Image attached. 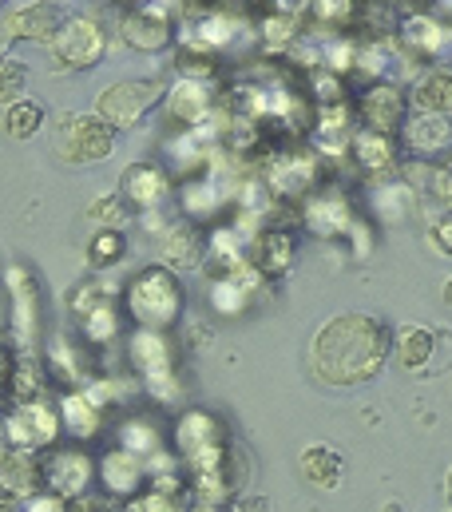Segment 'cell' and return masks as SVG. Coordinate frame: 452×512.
Here are the masks:
<instances>
[{
  "label": "cell",
  "instance_id": "obj_16",
  "mask_svg": "<svg viewBox=\"0 0 452 512\" xmlns=\"http://www.w3.org/2000/svg\"><path fill=\"white\" fill-rule=\"evenodd\" d=\"M119 195L135 211H159L167 203V195H171V179H167V171L159 163H135V167L123 171Z\"/></svg>",
  "mask_w": 452,
  "mask_h": 512
},
{
  "label": "cell",
  "instance_id": "obj_24",
  "mask_svg": "<svg viewBox=\"0 0 452 512\" xmlns=\"http://www.w3.org/2000/svg\"><path fill=\"white\" fill-rule=\"evenodd\" d=\"M36 485H40V465H36V453H20V449H8L0 457V497H36Z\"/></svg>",
  "mask_w": 452,
  "mask_h": 512
},
{
  "label": "cell",
  "instance_id": "obj_33",
  "mask_svg": "<svg viewBox=\"0 0 452 512\" xmlns=\"http://www.w3.org/2000/svg\"><path fill=\"white\" fill-rule=\"evenodd\" d=\"M175 64H179L183 80H203V84H207V80L215 76V68H219L215 52L195 48V44H187V40H179V56H175Z\"/></svg>",
  "mask_w": 452,
  "mask_h": 512
},
{
  "label": "cell",
  "instance_id": "obj_8",
  "mask_svg": "<svg viewBox=\"0 0 452 512\" xmlns=\"http://www.w3.org/2000/svg\"><path fill=\"white\" fill-rule=\"evenodd\" d=\"M119 36L135 52H163L175 44V16L159 4H135L119 16Z\"/></svg>",
  "mask_w": 452,
  "mask_h": 512
},
{
  "label": "cell",
  "instance_id": "obj_5",
  "mask_svg": "<svg viewBox=\"0 0 452 512\" xmlns=\"http://www.w3.org/2000/svg\"><path fill=\"white\" fill-rule=\"evenodd\" d=\"M104 52H108V32L92 16H68L52 36V64L60 72H88L104 60Z\"/></svg>",
  "mask_w": 452,
  "mask_h": 512
},
{
  "label": "cell",
  "instance_id": "obj_39",
  "mask_svg": "<svg viewBox=\"0 0 452 512\" xmlns=\"http://www.w3.org/2000/svg\"><path fill=\"white\" fill-rule=\"evenodd\" d=\"M24 512H64V501L52 497V493L48 497H28V509Z\"/></svg>",
  "mask_w": 452,
  "mask_h": 512
},
{
  "label": "cell",
  "instance_id": "obj_3",
  "mask_svg": "<svg viewBox=\"0 0 452 512\" xmlns=\"http://www.w3.org/2000/svg\"><path fill=\"white\" fill-rule=\"evenodd\" d=\"M52 151L68 167H96L115 151V128L104 124L96 112H68L56 120Z\"/></svg>",
  "mask_w": 452,
  "mask_h": 512
},
{
  "label": "cell",
  "instance_id": "obj_6",
  "mask_svg": "<svg viewBox=\"0 0 452 512\" xmlns=\"http://www.w3.org/2000/svg\"><path fill=\"white\" fill-rule=\"evenodd\" d=\"M175 445H179L183 457L195 461L199 473L215 469L226 453L234 449V445L226 441L223 421H219L215 413H203V409H191V413L179 417V425H175Z\"/></svg>",
  "mask_w": 452,
  "mask_h": 512
},
{
  "label": "cell",
  "instance_id": "obj_20",
  "mask_svg": "<svg viewBox=\"0 0 452 512\" xmlns=\"http://www.w3.org/2000/svg\"><path fill=\"white\" fill-rule=\"evenodd\" d=\"M409 104L421 112V116H452V68L437 64L429 72H421L413 80V92H409Z\"/></svg>",
  "mask_w": 452,
  "mask_h": 512
},
{
  "label": "cell",
  "instance_id": "obj_50",
  "mask_svg": "<svg viewBox=\"0 0 452 512\" xmlns=\"http://www.w3.org/2000/svg\"><path fill=\"white\" fill-rule=\"evenodd\" d=\"M234 4H250V0H234Z\"/></svg>",
  "mask_w": 452,
  "mask_h": 512
},
{
  "label": "cell",
  "instance_id": "obj_48",
  "mask_svg": "<svg viewBox=\"0 0 452 512\" xmlns=\"http://www.w3.org/2000/svg\"><path fill=\"white\" fill-rule=\"evenodd\" d=\"M385 512H401V509H397V505H385Z\"/></svg>",
  "mask_w": 452,
  "mask_h": 512
},
{
  "label": "cell",
  "instance_id": "obj_46",
  "mask_svg": "<svg viewBox=\"0 0 452 512\" xmlns=\"http://www.w3.org/2000/svg\"><path fill=\"white\" fill-rule=\"evenodd\" d=\"M381 4H389V8H393V4H413V0H381Z\"/></svg>",
  "mask_w": 452,
  "mask_h": 512
},
{
  "label": "cell",
  "instance_id": "obj_30",
  "mask_svg": "<svg viewBox=\"0 0 452 512\" xmlns=\"http://www.w3.org/2000/svg\"><path fill=\"white\" fill-rule=\"evenodd\" d=\"M258 36H262V44L270 52H282V48L294 52V44L302 40V20L298 16H286V12H266L262 24H258Z\"/></svg>",
  "mask_w": 452,
  "mask_h": 512
},
{
  "label": "cell",
  "instance_id": "obj_2",
  "mask_svg": "<svg viewBox=\"0 0 452 512\" xmlns=\"http://www.w3.org/2000/svg\"><path fill=\"white\" fill-rule=\"evenodd\" d=\"M127 310L139 322V330H171L183 314V282L175 270L159 266H143L131 282H127Z\"/></svg>",
  "mask_w": 452,
  "mask_h": 512
},
{
  "label": "cell",
  "instance_id": "obj_26",
  "mask_svg": "<svg viewBox=\"0 0 452 512\" xmlns=\"http://www.w3.org/2000/svg\"><path fill=\"white\" fill-rule=\"evenodd\" d=\"M100 477H104V485L119 493V497H131L135 489H139V481H143V461H139V453H131V449H112L104 461H100Z\"/></svg>",
  "mask_w": 452,
  "mask_h": 512
},
{
  "label": "cell",
  "instance_id": "obj_27",
  "mask_svg": "<svg viewBox=\"0 0 452 512\" xmlns=\"http://www.w3.org/2000/svg\"><path fill=\"white\" fill-rule=\"evenodd\" d=\"M60 417H64V425H68V433L72 437H96L100 433V425H104V409L80 389V393H68L64 401H60Z\"/></svg>",
  "mask_w": 452,
  "mask_h": 512
},
{
  "label": "cell",
  "instance_id": "obj_14",
  "mask_svg": "<svg viewBox=\"0 0 452 512\" xmlns=\"http://www.w3.org/2000/svg\"><path fill=\"white\" fill-rule=\"evenodd\" d=\"M397 44L413 60H441L452 48V32L433 12H405L397 24Z\"/></svg>",
  "mask_w": 452,
  "mask_h": 512
},
{
  "label": "cell",
  "instance_id": "obj_19",
  "mask_svg": "<svg viewBox=\"0 0 452 512\" xmlns=\"http://www.w3.org/2000/svg\"><path fill=\"white\" fill-rule=\"evenodd\" d=\"M159 258L175 274L179 270H199L207 262V239H203V231L195 223H175L159 243Z\"/></svg>",
  "mask_w": 452,
  "mask_h": 512
},
{
  "label": "cell",
  "instance_id": "obj_12",
  "mask_svg": "<svg viewBox=\"0 0 452 512\" xmlns=\"http://www.w3.org/2000/svg\"><path fill=\"white\" fill-rule=\"evenodd\" d=\"M302 223L314 231V235H326V239H341L353 231L357 215H353V203L334 191V187H314L306 199H302Z\"/></svg>",
  "mask_w": 452,
  "mask_h": 512
},
{
  "label": "cell",
  "instance_id": "obj_9",
  "mask_svg": "<svg viewBox=\"0 0 452 512\" xmlns=\"http://www.w3.org/2000/svg\"><path fill=\"white\" fill-rule=\"evenodd\" d=\"M8 302H12V338L24 354H32L40 334V286L28 266L8 270Z\"/></svg>",
  "mask_w": 452,
  "mask_h": 512
},
{
  "label": "cell",
  "instance_id": "obj_7",
  "mask_svg": "<svg viewBox=\"0 0 452 512\" xmlns=\"http://www.w3.org/2000/svg\"><path fill=\"white\" fill-rule=\"evenodd\" d=\"M60 433V413H52V405L44 401H24L4 417V441L20 453H40L56 441Z\"/></svg>",
  "mask_w": 452,
  "mask_h": 512
},
{
  "label": "cell",
  "instance_id": "obj_41",
  "mask_svg": "<svg viewBox=\"0 0 452 512\" xmlns=\"http://www.w3.org/2000/svg\"><path fill=\"white\" fill-rule=\"evenodd\" d=\"M433 239H437V247H445L452 255V215H445V219L433 227Z\"/></svg>",
  "mask_w": 452,
  "mask_h": 512
},
{
  "label": "cell",
  "instance_id": "obj_28",
  "mask_svg": "<svg viewBox=\"0 0 452 512\" xmlns=\"http://www.w3.org/2000/svg\"><path fill=\"white\" fill-rule=\"evenodd\" d=\"M314 16V24L326 32V36H341L357 24V12H361V0H310L306 8Z\"/></svg>",
  "mask_w": 452,
  "mask_h": 512
},
{
  "label": "cell",
  "instance_id": "obj_51",
  "mask_svg": "<svg viewBox=\"0 0 452 512\" xmlns=\"http://www.w3.org/2000/svg\"><path fill=\"white\" fill-rule=\"evenodd\" d=\"M48 4H56V0H48Z\"/></svg>",
  "mask_w": 452,
  "mask_h": 512
},
{
  "label": "cell",
  "instance_id": "obj_49",
  "mask_svg": "<svg viewBox=\"0 0 452 512\" xmlns=\"http://www.w3.org/2000/svg\"><path fill=\"white\" fill-rule=\"evenodd\" d=\"M0 445H4V421H0Z\"/></svg>",
  "mask_w": 452,
  "mask_h": 512
},
{
  "label": "cell",
  "instance_id": "obj_36",
  "mask_svg": "<svg viewBox=\"0 0 452 512\" xmlns=\"http://www.w3.org/2000/svg\"><path fill=\"white\" fill-rule=\"evenodd\" d=\"M127 215H131V207H127L123 195H104V199H96V203L88 207V219H92V223H104L100 231H119V227L127 223Z\"/></svg>",
  "mask_w": 452,
  "mask_h": 512
},
{
  "label": "cell",
  "instance_id": "obj_52",
  "mask_svg": "<svg viewBox=\"0 0 452 512\" xmlns=\"http://www.w3.org/2000/svg\"><path fill=\"white\" fill-rule=\"evenodd\" d=\"M0 4H4V0H0Z\"/></svg>",
  "mask_w": 452,
  "mask_h": 512
},
{
  "label": "cell",
  "instance_id": "obj_34",
  "mask_svg": "<svg viewBox=\"0 0 452 512\" xmlns=\"http://www.w3.org/2000/svg\"><path fill=\"white\" fill-rule=\"evenodd\" d=\"M24 88H28V64L0 60V108H12L16 100H24Z\"/></svg>",
  "mask_w": 452,
  "mask_h": 512
},
{
  "label": "cell",
  "instance_id": "obj_11",
  "mask_svg": "<svg viewBox=\"0 0 452 512\" xmlns=\"http://www.w3.org/2000/svg\"><path fill=\"white\" fill-rule=\"evenodd\" d=\"M357 116L369 131H381V135H397L409 120V96L389 84V80H377L361 92V104H357Z\"/></svg>",
  "mask_w": 452,
  "mask_h": 512
},
{
  "label": "cell",
  "instance_id": "obj_15",
  "mask_svg": "<svg viewBox=\"0 0 452 512\" xmlns=\"http://www.w3.org/2000/svg\"><path fill=\"white\" fill-rule=\"evenodd\" d=\"M40 477L48 481L52 497L68 501V497H84V489L92 485V457L84 449H60L48 457V465L40 469Z\"/></svg>",
  "mask_w": 452,
  "mask_h": 512
},
{
  "label": "cell",
  "instance_id": "obj_38",
  "mask_svg": "<svg viewBox=\"0 0 452 512\" xmlns=\"http://www.w3.org/2000/svg\"><path fill=\"white\" fill-rule=\"evenodd\" d=\"M12 397H16V405H24V401H40V370L32 366V362H20V366H12Z\"/></svg>",
  "mask_w": 452,
  "mask_h": 512
},
{
  "label": "cell",
  "instance_id": "obj_13",
  "mask_svg": "<svg viewBox=\"0 0 452 512\" xmlns=\"http://www.w3.org/2000/svg\"><path fill=\"white\" fill-rule=\"evenodd\" d=\"M68 16L60 12V4H48V0H36V4H24L16 12L4 16L0 24V52L12 44V40H36V44H52V36L60 32Z\"/></svg>",
  "mask_w": 452,
  "mask_h": 512
},
{
  "label": "cell",
  "instance_id": "obj_17",
  "mask_svg": "<svg viewBox=\"0 0 452 512\" xmlns=\"http://www.w3.org/2000/svg\"><path fill=\"white\" fill-rule=\"evenodd\" d=\"M266 187L278 199H306L318 187V163L310 155H278L266 167Z\"/></svg>",
  "mask_w": 452,
  "mask_h": 512
},
{
  "label": "cell",
  "instance_id": "obj_10",
  "mask_svg": "<svg viewBox=\"0 0 452 512\" xmlns=\"http://www.w3.org/2000/svg\"><path fill=\"white\" fill-rule=\"evenodd\" d=\"M131 366L143 374V382L159 397H167L163 385H175V346L167 342L163 330H135L131 334Z\"/></svg>",
  "mask_w": 452,
  "mask_h": 512
},
{
  "label": "cell",
  "instance_id": "obj_42",
  "mask_svg": "<svg viewBox=\"0 0 452 512\" xmlns=\"http://www.w3.org/2000/svg\"><path fill=\"white\" fill-rule=\"evenodd\" d=\"M12 378V358H8V350L0 346V385Z\"/></svg>",
  "mask_w": 452,
  "mask_h": 512
},
{
  "label": "cell",
  "instance_id": "obj_1",
  "mask_svg": "<svg viewBox=\"0 0 452 512\" xmlns=\"http://www.w3.org/2000/svg\"><path fill=\"white\" fill-rule=\"evenodd\" d=\"M389 350H393L389 322H381L377 314H365V310H349V314L330 318L314 334L310 366H314L318 382L349 389V385L373 382L385 370Z\"/></svg>",
  "mask_w": 452,
  "mask_h": 512
},
{
  "label": "cell",
  "instance_id": "obj_44",
  "mask_svg": "<svg viewBox=\"0 0 452 512\" xmlns=\"http://www.w3.org/2000/svg\"><path fill=\"white\" fill-rule=\"evenodd\" d=\"M266 509H270L266 501H250V505H246V512H266Z\"/></svg>",
  "mask_w": 452,
  "mask_h": 512
},
{
  "label": "cell",
  "instance_id": "obj_43",
  "mask_svg": "<svg viewBox=\"0 0 452 512\" xmlns=\"http://www.w3.org/2000/svg\"><path fill=\"white\" fill-rule=\"evenodd\" d=\"M445 497H449V512H452V465H449V473H445Z\"/></svg>",
  "mask_w": 452,
  "mask_h": 512
},
{
  "label": "cell",
  "instance_id": "obj_4",
  "mask_svg": "<svg viewBox=\"0 0 452 512\" xmlns=\"http://www.w3.org/2000/svg\"><path fill=\"white\" fill-rule=\"evenodd\" d=\"M167 96L163 80H115L96 96V116L115 131H127L147 120V112Z\"/></svg>",
  "mask_w": 452,
  "mask_h": 512
},
{
  "label": "cell",
  "instance_id": "obj_22",
  "mask_svg": "<svg viewBox=\"0 0 452 512\" xmlns=\"http://www.w3.org/2000/svg\"><path fill=\"white\" fill-rule=\"evenodd\" d=\"M298 469L314 489H326V493H334L345 481V457L334 445H306L298 457Z\"/></svg>",
  "mask_w": 452,
  "mask_h": 512
},
{
  "label": "cell",
  "instance_id": "obj_40",
  "mask_svg": "<svg viewBox=\"0 0 452 512\" xmlns=\"http://www.w3.org/2000/svg\"><path fill=\"white\" fill-rule=\"evenodd\" d=\"M310 8V0H270V12H286V16H302Z\"/></svg>",
  "mask_w": 452,
  "mask_h": 512
},
{
  "label": "cell",
  "instance_id": "obj_31",
  "mask_svg": "<svg viewBox=\"0 0 452 512\" xmlns=\"http://www.w3.org/2000/svg\"><path fill=\"white\" fill-rule=\"evenodd\" d=\"M44 124V108L36 104V100H16L12 108H4V131H8V139H32L36 131Z\"/></svg>",
  "mask_w": 452,
  "mask_h": 512
},
{
  "label": "cell",
  "instance_id": "obj_47",
  "mask_svg": "<svg viewBox=\"0 0 452 512\" xmlns=\"http://www.w3.org/2000/svg\"><path fill=\"white\" fill-rule=\"evenodd\" d=\"M0 512H16V509H12V505H4V501H0Z\"/></svg>",
  "mask_w": 452,
  "mask_h": 512
},
{
  "label": "cell",
  "instance_id": "obj_21",
  "mask_svg": "<svg viewBox=\"0 0 452 512\" xmlns=\"http://www.w3.org/2000/svg\"><path fill=\"white\" fill-rule=\"evenodd\" d=\"M349 155L357 159V167L361 171H369V175H385V171H393L397 167V139L393 135H381V131H353V139H349Z\"/></svg>",
  "mask_w": 452,
  "mask_h": 512
},
{
  "label": "cell",
  "instance_id": "obj_29",
  "mask_svg": "<svg viewBox=\"0 0 452 512\" xmlns=\"http://www.w3.org/2000/svg\"><path fill=\"white\" fill-rule=\"evenodd\" d=\"M433 346H437L433 330H425V326H409V330L401 334V342H397V362H401V370H409V374L425 370L429 358H433Z\"/></svg>",
  "mask_w": 452,
  "mask_h": 512
},
{
  "label": "cell",
  "instance_id": "obj_18",
  "mask_svg": "<svg viewBox=\"0 0 452 512\" xmlns=\"http://www.w3.org/2000/svg\"><path fill=\"white\" fill-rule=\"evenodd\" d=\"M211 112H215V92H211V84H203V80H183V76H179V84L167 88V116H171L175 124H183V128H203Z\"/></svg>",
  "mask_w": 452,
  "mask_h": 512
},
{
  "label": "cell",
  "instance_id": "obj_23",
  "mask_svg": "<svg viewBox=\"0 0 452 512\" xmlns=\"http://www.w3.org/2000/svg\"><path fill=\"white\" fill-rule=\"evenodd\" d=\"M294 255H298V239H294V231H286V227H270V231L258 235L250 266H258L262 274H286V270L294 266Z\"/></svg>",
  "mask_w": 452,
  "mask_h": 512
},
{
  "label": "cell",
  "instance_id": "obj_45",
  "mask_svg": "<svg viewBox=\"0 0 452 512\" xmlns=\"http://www.w3.org/2000/svg\"><path fill=\"white\" fill-rule=\"evenodd\" d=\"M445 302H449V306H452V278H449V282H445Z\"/></svg>",
  "mask_w": 452,
  "mask_h": 512
},
{
  "label": "cell",
  "instance_id": "obj_35",
  "mask_svg": "<svg viewBox=\"0 0 452 512\" xmlns=\"http://www.w3.org/2000/svg\"><path fill=\"white\" fill-rule=\"evenodd\" d=\"M310 88H314V100L322 108L345 104V76L330 72V68H310Z\"/></svg>",
  "mask_w": 452,
  "mask_h": 512
},
{
  "label": "cell",
  "instance_id": "obj_32",
  "mask_svg": "<svg viewBox=\"0 0 452 512\" xmlns=\"http://www.w3.org/2000/svg\"><path fill=\"white\" fill-rule=\"evenodd\" d=\"M115 330H119V314H115V306L108 298H96L88 310H84V338L88 342H112Z\"/></svg>",
  "mask_w": 452,
  "mask_h": 512
},
{
  "label": "cell",
  "instance_id": "obj_37",
  "mask_svg": "<svg viewBox=\"0 0 452 512\" xmlns=\"http://www.w3.org/2000/svg\"><path fill=\"white\" fill-rule=\"evenodd\" d=\"M127 251V239H123V231H96V239H92V247H88V258L96 262V266H112L119 262Z\"/></svg>",
  "mask_w": 452,
  "mask_h": 512
},
{
  "label": "cell",
  "instance_id": "obj_25",
  "mask_svg": "<svg viewBox=\"0 0 452 512\" xmlns=\"http://www.w3.org/2000/svg\"><path fill=\"white\" fill-rule=\"evenodd\" d=\"M401 139H405V147L413 155H433V151H445L449 147L452 128L445 116H421V112H413L405 120V128H401Z\"/></svg>",
  "mask_w": 452,
  "mask_h": 512
}]
</instances>
